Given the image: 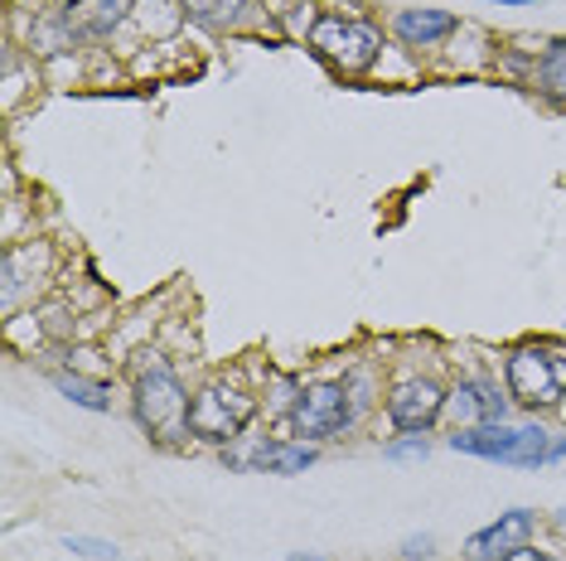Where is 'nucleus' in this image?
<instances>
[{"instance_id": "nucleus-1", "label": "nucleus", "mask_w": 566, "mask_h": 561, "mask_svg": "<svg viewBox=\"0 0 566 561\" xmlns=\"http://www.w3.org/2000/svg\"><path fill=\"white\" fill-rule=\"evenodd\" d=\"M132 402H136V421L156 441L175 445L189 436V392H185V382L175 378L170 363H160V359L140 363L132 378Z\"/></svg>"}, {"instance_id": "nucleus-2", "label": "nucleus", "mask_w": 566, "mask_h": 561, "mask_svg": "<svg viewBox=\"0 0 566 561\" xmlns=\"http://www.w3.org/2000/svg\"><path fill=\"white\" fill-rule=\"evenodd\" d=\"M450 451H465V455H480V461H504V465H547V461H562L566 455V441L552 436L543 426H465L450 436Z\"/></svg>"}, {"instance_id": "nucleus-3", "label": "nucleus", "mask_w": 566, "mask_h": 561, "mask_svg": "<svg viewBox=\"0 0 566 561\" xmlns=\"http://www.w3.org/2000/svg\"><path fill=\"white\" fill-rule=\"evenodd\" d=\"M311 49L329 63L334 73H368L382 54V34L378 24L354 20V15H319L311 30Z\"/></svg>"}, {"instance_id": "nucleus-4", "label": "nucleus", "mask_w": 566, "mask_h": 561, "mask_svg": "<svg viewBox=\"0 0 566 561\" xmlns=\"http://www.w3.org/2000/svg\"><path fill=\"white\" fill-rule=\"evenodd\" d=\"M509 398L518 406H557L566 398V353L547 343H523L504 363Z\"/></svg>"}, {"instance_id": "nucleus-5", "label": "nucleus", "mask_w": 566, "mask_h": 561, "mask_svg": "<svg viewBox=\"0 0 566 561\" xmlns=\"http://www.w3.org/2000/svg\"><path fill=\"white\" fill-rule=\"evenodd\" d=\"M252 416H256V398H248L242 388H228V382H209V388H199L189 398V436L209 445H233Z\"/></svg>"}, {"instance_id": "nucleus-6", "label": "nucleus", "mask_w": 566, "mask_h": 561, "mask_svg": "<svg viewBox=\"0 0 566 561\" xmlns=\"http://www.w3.org/2000/svg\"><path fill=\"white\" fill-rule=\"evenodd\" d=\"M354 426V402H349V388L344 382H311L301 388V398L291 406V431L301 441H329L339 431Z\"/></svg>"}, {"instance_id": "nucleus-7", "label": "nucleus", "mask_w": 566, "mask_h": 561, "mask_svg": "<svg viewBox=\"0 0 566 561\" xmlns=\"http://www.w3.org/2000/svg\"><path fill=\"white\" fill-rule=\"evenodd\" d=\"M441 412H446V388L431 378H407L388 392V421L397 431H407V436L427 431Z\"/></svg>"}, {"instance_id": "nucleus-8", "label": "nucleus", "mask_w": 566, "mask_h": 561, "mask_svg": "<svg viewBox=\"0 0 566 561\" xmlns=\"http://www.w3.org/2000/svg\"><path fill=\"white\" fill-rule=\"evenodd\" d=\"M527 538H533V514H527V508H509V514H499V522H489V528H480L465 542V557L499 561V557H509L513 547H527Z\"/></svg>"}, {"instance_id": "nucleus-9", "label": "nucleus", "mask_w": 566, "mask_h": 561, "mask_svg": "<svg viewBox=\"0 0 566 561\" xmlns=\"http://www.w3.org/2000/svg\"><path fill=\"white\" fill-rule=\"evenodd\" d=\"M446 406H450V416H455V431H465V426H494V421H504V398H499L489 382H480V378H465L455 392L446 398Z\"/></svg>"}, {"instance_id": "nucleus-10", "label": "nucleus", "mask_w": 566, "mask_h": 561, "mask_svg": "<svg viewBox=\"0 0 566 561\" xmlns=\"http://www.w3.org/2000/svg\"><path fill=\"white\" fill-rule=\"evenodd\" d=\"M126 0H63V20H69V30L78 34V40H102V34H112L126 15Z\"/></svg>"}, {"instance_id": "nucleus-11", "label": "nucleus", "mask_w": 566, "mask_h": 561, "mask_svg": "<svg viewBox=\"0 0 566 561\" xmlns=\"http://www.w3.org/2000/svg\"><path fill=\"white\" fill-rule=\"evenodd\" d=\"M455 15H446V10H397L392 15V34L402 40L407 49H431L441 44L446 34H455Z\"/></svg>"}, {"instance_id": "nucleus-12", "label": "nucleus", "mask_w": 566, "mask_h": 561, "mask_svg": "<svg viewBox=\"0 0 566 561\" xmlns=\"http://www.w3.org/2000/svg\"><path fill=\"white\" fill-rule=\"evenodd\" d=\"M242 465L266 469V475H301V469L315 465V445L311 441H266V445H256Z\"/></svg>"}, {"instance_id": "nucleus-13", "label": "nucleus", "mask_w": 566, "mask_h": 561, "mask_svg": "<svg viewBox=\"0 0 566 561\" xmlns=\"http://www.w3.org/2000/svg\"><path fill=\"white\" fill-rule=\"evenodd\" d=\"M189 20L209 24V30H242L252 20L256 0H185Z\"/></svg>"}, {"instance_id": "nucleus-14", "label": "nucleus", "mask_w": 566, "mask_h": 561, "mask_svg": "<svg viewBox=\"0 0 566 561\" xmlns=\"http://www.w3.org/2000/svg\"><path fill=\"white\" fill-rule=\"evenodd\" d=\"M185 0H132V20L140 30L150 34V40H165V34H175L179 24H185Z\"/></svg>"}, {"instance_id": "nucleus-15", "label": "nucleus", "mask_w": 566, "mask_h": 561, "mask_svg": "<svg viewBox=\"0 0 566 561\" xmlns=\"http://www.w3.org/2000/svg\"><path fill=\"white\" fill-rule=\"evenodd\" d=\"M54 382H59L63 398L78 402V406H87V412H107V406H112L107 382H87V378H78V373H59Z\"/></svg>"}, {"instance_id": "nucleus-16", "label": "nucleus", "mask_w": 566, "mask_h": 561, "mask_svg": "<svg viewBox=\"0 0 566 561\" xmlns=\"http://www.w3.org/2000/svg\"><path fill=\"white\" fill-rule=\"evenodd\" d=\"M537 87H543L547 97L566 102V40L547 44V54L537 59Z\"/></svg>"}, {"instance_id": "nucleus-17", "label": "nucleus", "mask_w": 566, "mask_h": 561, "mask_svg": "<svg viewBox=\"0 0 566 561\" xmlns=\"http://www.w3.org/2000/svg\"><path fill=\"white\" fill-rule=\"evenodd\" d=\"M63 547L78 557H93V561H117V542H97V538H63Z\"/></svg>"}, {"instance_id": "nucleus-18", "label": "nucleus", "mask_w": 566, "mask_h": 561, "mask_svg": "<svg viewBox=\"0 0 566 561\" xmlns=\"http://www.w3.org/2000/svg\"><path fill=\"white\" fill-rule=\"evenodd\" d=\"M388 455H392V461H402V455H427V441L411 436V441H402V445H388Z\"/></svg>"}, {"instance_id": "nucleus-19", "label": "nucleus", "mask_w": 566, "mask_h": 561, "mask_svg": "<svg viewBox=\"0 0 566 561\" xmlns=\"http://www.w3.org/2000/svg\"><path fill=\"white\" fill-rule=\"evenodd\" d=\"M499 561H552L547 552H537V547H513L509 557H499Z\"/></svg>"}, {"instance_id": "nucleus-20", "label": "nucleus", "mask_w": 566, "mask_h": 561, "mask_svg": "<svg viewBox=\"0 0 566 561\" xmlns=\"http://www.w3.org/2000/svg\"><path fill=\"white\" fill-rule=\"evenodd\" d=\"M407 557H431V538H411L407 542Z\"/></svg>"}, {"instance_id": "nucleus-21", "label": "nucleus", "mask_w": 566, "mask_h": 561, "mask_svg": "<svg viewBox=\"0 0 566 561\" xmlns=\"http://www.w3.org/2000/svg\"><path fill=\"white\" fill-rule=\"evenodd\" d=\"M291 561H315V557H291Z\"/></svg>"}]
</instances>
